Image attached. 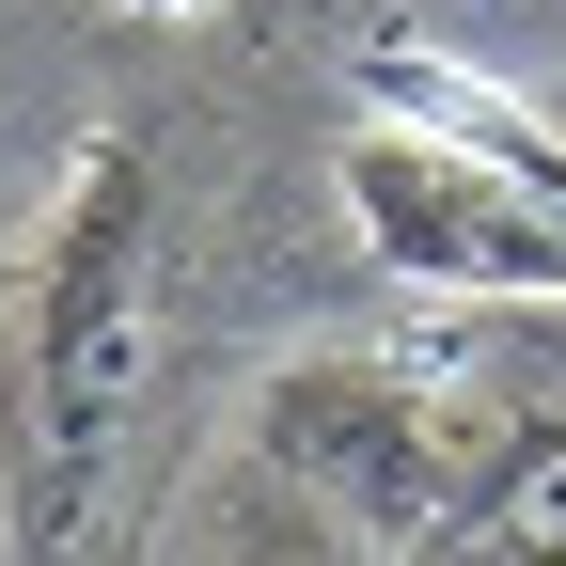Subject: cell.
<instances>
[{"mask_svg": "<svg viewBox=\"0 0 566 566\" xmlns=\"http://www.w3.org/2000/svg\"><path fill=\"white\" fill-rule=\"evenodd\" d=\"M142 17H189V0H142Z\"/></svg>", "mask_w": 566, "mask_h": 566, "instance_id": "cell-5", "label": "cell"}, {"mask_svg": "<svg viewBox=\"0 0 566 566\" xmlns=\"http://www.w3.org/2000/svg\"><path fill=\"white\" fill-rule=\"evenodd\" d=\"M346 205L409 283H457V300H566V205L520 189L504 158L472 142H424V126H363L346 142Z\"/></svg>", "mask_w": 566, "mask_h": 566, "instance_id": "cell-3", "label": "cell"}, {"mask_svg": "<svg viewBox=\"0 0 566 566\" xmlns=\"http://www.w3.org/2000/svg\"><path fill=\"white\" fill-rule=\"evenodd\" d=\"M363 111H378V126H424V142H472V158H504L520 189H551V205H566V126H551V111H520L504 80H472L457 48H409V32H394V48H363Z\"/></svg>", "mask_w": 566, "mask_h": 566, "instance_id": "cell-4", "label": "cell"}, {"mask_svg": "<svg viewBox=\"0 0 566 566\" xmlns=\"http://www.w3.org/2000/svg\"><path fill=\"white\" fill-rule=\"evenodd\" d=\"M237 566H566V409L472 346H331L237 424Z\"/></svg>", "mask_w": 566, "mask_h": 566, "instance_id": "cell-1", "label": "cell"}, {"mask_svg": "<svg viewBox=\"0 0 566 566\" xmlns=\"http://www.w3.org/2000/svg\"><path fill=\"white\" fill-rule=\"evenodd\" d=\"M142 205H158V158L142 142H95L63 221L32 252V300H17V363H32V566L80 535V488L95 441L142 378Z\"/></svg>", "mask_w": 566, "mask_h": 566, "instance_id": "cell-2", "label": "cell"}]
</instances>
